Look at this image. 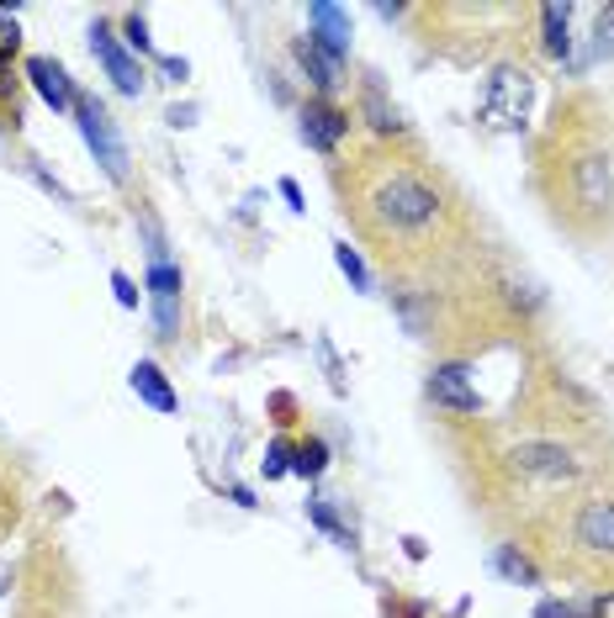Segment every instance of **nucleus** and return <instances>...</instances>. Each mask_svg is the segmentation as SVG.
<instances>
[{
  "instance_id": "nucleus-1",
  "label": "nucleus",
  "mask_w": 614,
  "mask_h": 618,
  "mask_svg": "<svg viewBox=\"0 0 614 618\" xmlns=\"http://www.w3.org/2000/svg\"><path fill=\"white\" fill-rule=\"evenodd\" d=\"M355 211H361L366 233L382 243V254L393 260V254L419 249V243L440 228L445 202H440L434 180H424L419 170H408V164H382V170L366 180Z\"/></svg>"
},
{
  "instance_id": "nucleus-2",
  "label": "nucleus",
  "mask_w": 614,
  "mask_h": 618,
  "mask_svg": "<svg viewBox=\"0 0 614 618\" xmlns=\"http://www.w3.org/2000/svg\"><path fill=\"white\" fill-rule=\"evenodd\" d=\"M530 101H535V75L520 64H498L482 85V122L492 133H514L530 122Z\"/></svg>"
},
{
  "instance_id": "nucleus-3",
  "label": "nucleus",
  "mask_w": 614,
  "mask_h": 618,
  "mask_svg": "<svg viewBox=\"0 0 614 618\" xmlns=\"http://www.w3.org/2000/svg\"><path fill=\"white\" fill-rule=\"evenodd\" d=\"M75 117H80V133H86V144H91L95 164L123 185L127 180V148H123V138H117L112 117H106V106H101L95 95H75Z\"/></svg>"
},
{
  "instance_id": "nucleus-4",
  "label": "nucleus",
  "mask_w": 614,
  "mask_h": 618,
  "mask_svg": "<svg viewBox=\"0 0 614 618\" xmlns=\"http://www.w3.org/2000/svg\"><path fill=\"white\" fill-rule=\"evenodd\" d=\"M149 296H154V318H159V339L181 333V270L164 260V243L149 228Z\"/></svg>"
},
{
  "instance_id": "nucleus-5",
  "label": "nucleus",
  "mask_w": 614,
  "mask_h": 618,
  "mask_svg": "<svg viewBox=\"0 0 614 618\" xmlns=\"http://www.w3.org/2000/svg\"><path fill=\"white\" fill-rule=\"evenodd\" d=\"M567 180H572V206H578V211H614L610 159H599V153H578V159L567 164Z\"/></svg>"
},
{
  "instance_id": "nucleus-6",
  "label": "nucleus",
  "mask_w": 614,
  "mask_h": 618,
  "mask_svg": "<svg viewBox=\"0 0 614 618\" xmlns=\"http://www.w3.org/2000/svg\"><path fill=\"white\" fill-rule=\"evenodd\" d=\"M572 539L578 550L599 560H614V502L610 497H593L578 507V524H572Z\"/></svg>"
},
{
  "instance_id": "nucleus-7",
  "label": "nucleus",
  "mask_w": 614,
  "mask_h": 618,
  "mask_svg": "<svg viewBox=\"0 0 614 618\" xmlns=\"http://www.w3.org/2000/svg\"><path fill=\"white\" fill-rule=\"evenodd\" d=\"M307 22H312V37H307V43H312L329 64H339L350 54V16L339 11L334 0H312V5H307Z\"/></svg>"
},
{
  "instance_id": "nucleus-8",
  "label": "nucleus",
  "mask_w": 614,
  "mask_h": 618,
  "mask_svg": "<svg viewBox=\"0 0 614 618\" xmlns=\"http://www.w3.org/2000/svg\"><path fill=\"white\" fill-rule=\"evenodd\" d=\"M91 48H95L101 69L112 75V85L123 90V95H138V90H144V69L127 59V48L117 43V37H112V27H106V22H95V27H91Z\"/></svg>"
},
{
  "instance_id": "nucleus-9",
  "label": "nucleus",
  "mask_w": 614,
  "mask_h": 618,
  "mask_svg": "<svg viewBox=\"0 0 614 618\" xmlns=\"http://www.w3.org/2000/svg\"><path fill=\"white\" fill-rule=\"evenodd\" d=\"M303 138L318 148V153H334V148L350 138V117L334 112L329 101H307L303 106Z\"/></svg>"
},
{
  "instance_id": "nucleus-10",
  "label": "nucleus",
  "mask_w": 614,
  "mask_h": 618,
  "mask_svg": "<svg viewBox=\"0 0 614 618\" xmlns=\"http://www.w3.org/2000/svg\"><path fill=\"white\" fill-rule=\"evenodd\" d=\"M430 397L440 402V408H451V412H477V386L466 381V365H440L430 376Z\"/></svg>"
},
{
  "instance_id": "nucleus-11",
  "label": "nucleus",
  "mask_w": 614,
  "mask_h": 618,
  "mask_svg": "<svg viewBox=\"0 0 614 618\" xmlns=\"http://www.w3.org/2000/svg\"><path fill=\"white\" fill-rule=\"evenodd\" d=\"M27 80L37 85V95H43L54 112H75V95H80V90L69 85V75H64L54 59H27Z\"/></svg>"
},
{
  "instance_id": "nucleus-12",
  "label": "nucleus",
  "mask_w": 614,
  "mask_h": 618,
  "mask_svg": "<svg viewBox=\"0 0 614 618\" xmlns=\"http://www.w3.org/2000/svg\"><path fill=\"white\" fill-rule=\"evenodd\" d=\"M509 460H514L520 476H535V481H561V476L572 471V466H567V449H556V444H524Z\"/></svg>"
},
{
  "instance_id": "nucleus-13",
  "label": "nucleus",
  "mask_w": 614,
  "mask_h": 618,
  "mask_svg": "<svg viewBox=\"0 0 614 618\" xmlns=\"http://www.w3.org/2000/svg\"><path fill=\"white\" fill-rule=\"evenodd\" d=\"M133 391H138V397H144L154 412H175V408H181V397L170 391L164 370H159V365H149V359H144V365H133Z\"/></svg>"
},
{
  "instance_id": "nucleus-14",
  "label": "nucleus",
  "mask_w": 614,
  "mask_h": 618,
  "mask_svg": "<svg viewBox=\"0 0 614 618\" xmlns=\"http://www.w3.org/2000/svg\"><path fill=\"white\" fill-rule=\"evenodd\" d=\"M541 22H546V54L552 59H567V48H572V37H567V22H572V5H541Z\"/></svg>"
},
{
  "instance_id": "nucleus-15",
  "label": "nucleus",
  "mask_w": 614,
  "mask_h": 618,
  "mask_svg": "<svg viewBox=\"0 0 614 618\" xmlns=\"http://www.w3.org/2000/svg\"><path fill=\"white\" fill-rule=\"evenodd\" d=\"M297 64H303L307 69V80H312V85H318V95H329V90L339 85V64H329L323 59V54H318V48H312V43H297Z\"/></svg>"
},
{
  "instance_id": "nucleus-16",
  "label": "nucleus",
  "mask_w": 614,
  "mask_h": 618,
  "mask_svg": "<svg viewBox=\"0 0 614 618\" xmlns=\"http://www.w3.org/2000/svg\"><path fill=\"white\" fill-rule=\"evenodd\" d=\"M323 466H329V444L323 439H303L292 449V471L297 476H323Z\"/></svg>"
},
{
  "instance_id": "nucleus-17",
  "label": "nucleus",
  "mask_w": 614,
  "mask_h": 618,
  "mask_svg": "<svg viewBox=\"0 0 614 618\" xmlns=\"http://www.w3.org/2000/svg\"><path fill=\"white\" fill-rule=\"evenodd\" d=\"M498 571H503V576H509V582H524V587H530V582H535V565H530V560H524V556H514V550H509V545H503V550H498Z\"/></svg>"
},
{
  "instance_id": "nucleus-18",
  "label": "nucleus",
  "mask_w": 614,
  "mask_h": 618,
  "mask_svg": "<svg viewBox=\"0 0 614 618\" xmlns=\"http://www.w3.org/2000/svg\"><path fill=\"white\" fill-rule=\"evenodd\" d=\"M339 270L350 275V286H355V291H371V275H366V265H361V254H355L350 243H339Z\"/></svg>"
},
{
  "instance_id": "nucleus-19",
  "label": "nucleus",
  "mask_w": 614,
  "mask_h": 618,
  "mask_svg": "<svg viewBox=\"0 0 614 618\" xmlns=\"http://www.w3.org/2000/svg\"><path fill=\"white\" fill-rule=\"evenodd\" d=\"M593 54H614V5L599 11V27H593Z\"/></svg>"
},
{
  "instance_id": "nucleus-20",
  "label": "nucleus",
  "mask_w": 614,
  "mask_h": 618,
  "mask_svg": "<svg viewBox=\"0 0 614 618\" xmlns=\"http://www.w3.org/2000/svg\"><path fill=\"white\" fill-rule=\"evenodd\" d=\"M127 43H133L138 54H154V37H149V22H144V11H133V16H127Z\"/></svg>"
},
{
  "instance_id": "nucleus-21",
  "label": "nucleus",
  "mask_w": 614,
  "mask_h": 618,
  "mask_svg": "<svg viewBox=\"0 0 614 618\" xmlns=\"http://www.w3.org/2000/svg\"><path fill=\"white\" fill-rule=\"evenodd\" d=\"M286 471H292V444L276 439L265 449V476H286Z\"/></svg>"
},
{
  "instance_id": "nucleus-22",
  "label": "nucleus",
  "mask_w": 614,
  "mask_h": 618,
  "mask_svg": "<svg viewBox=\"0 0 614 618\" xmlns=\"http://www.w3.org/2000/svg\"><path fill=\"white\" fill-rule=\"evenodd\" d=\"M16 48H22V32H16V22H11V16H0V64L16 59Z\"/></svg>"
},
{
  "instance_id": "nucleus-23",
  "label": "nucleus",
  "mask_w": 614,
  "mask_h": 618,
  "mask_svg": "<svg viewBox=\"0 0 614 618\" xmlns=\"http://www.w3.org/2000/svg\"><path fill=\"white\" fill-rule=\"evenodd\" d=\"M112 291H117V301H123V307H138V291H133V281H127L123 270L112 275Z\"/></svg>"
},
{
  "instance_id": "nucleus-24",
  "label": "nucleus",
  "mask_w": 614,
  "mask_h": 618,
  "mask_svg": "<svg viewBox=\"0 0 614 618\" xmlns=\"http://www.w3.org/2000/svg\"><path fill=\"white\" fill-rule=\"evenodd\" d=\"M535 618H572V603H541V608H535Z\"/></svg>"
},
{
  "instance_id": "nucleus-25",
  "label": "nucleus",
  "mask_w": 614,
  "mask_h": 618,
  "mask_svg": "<svg viewBox=\"0 0 614 618\" xmlns=\"http://www.w3.org/2000/svg\"><path fill=\"white\" fill-rule=\"evenodd\" d=\"M0 101H16V75H11V64H0Z\"/></svg>"
},
{
  "instance_id": "nucleus-26",
  "label": "nucleus",
  "mask_w": 614,
  "mask_h": 618,
  "mask_svg": "<svg viewBox=\"0 0 614 618\" xmlns=\"http://www.w3.org/2000/svg\"><path fill=\"white\" fill-rule=\"evenodd\" d=\"M16 518V502H11V492H5V481H0V529Z\"/></svg>"
},
{
  "instance_id": "nucleus-27",
  "label": "nucleus",
  "mask_w": 614,
  "mask_h": 618,
  "mask_svg": "<svg viewBox=\"0 0 614 618\" xmlns=\"http://www.w3.org/2000/svg\"><path fill=\"white\" fill-rule=\"evenodd\" d=\"M281 196H286L292 206H303V191H297V180H281Z\"/></svg>"
},
{
  "instance_id": "nucleus-28",
  "label": "nucleus",
  "mask_w": 614,
  "mask_h": 618,
  "mask_svg": "<svg viewBox=\"0 0 614 618\" xmlns=\"http://www.w3.org/2000/svg\"><path fill=\"white\" fill-rule=\"evenodd\" d=\"M5 592H11V565L0 560V597H5Z\"/></svg>"
}]
</instances>
